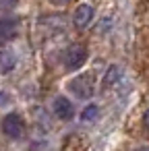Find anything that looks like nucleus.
<instances>
[{
    "mask_svg": "<svg viewBox=\"0 0 149 151\" xmlns=\"http://www.w3.org/2000/svg\"><path fill=\"white\" fill-rule=\"evenodd\" d=\"M2 132L11 139H21L25 134V120L21 114L17 112H11L2 118Z\"/></svg>",
    "mask_w": 149,
    "mask_h": 151,
    "instance_id": "f257e3e1",
    "label": "nucleus"
},
{
    "mask_svg": "<svg viewBox=\"0 0 149 151\" xmlns=\"http://www.w3.org/2000/svg\"><path fill=\"white\" fill-rule=\"evenodd\" d=\"M85 60H87V48H85V46L75 44V46H71V48L66 50V56H64L66 68L77 70V68H81V66L85 64Z\"/></svg>",
    "mask_w": 149,
    "mask_h": 151,
    "instance_id": "f03ea898",
    "label": "nucleus"
},
{
    "mask_svg": "<svg viewBox=\"0 0 149 151\" xmlns=\"http://www.w3.org/2000/svg\"><path fill=\"white\" fill-rule=\"evenodd\" d=\"M93 15H95L93 6L87 4V2H83V4H79V6L75 9V13H73V25H75L79 31H83V29L93 21Z\"/></svg>",
    "mask_w": 149,
    "mask_h": 151,
    "instance_id": "7ed1b4c3",
    "label": "nucleus"
},
{
    "mask_svg": "<svg viewBox=\"0 0 149 151\" xmlns=\"http://www.w3.org/2000/svg\"><path fill=\"white\" fill-rule=\"evenodd\" d=\"M68 91L79 99H89L93 95V83L89 81V77H77V79L71 81Z\"/></svg>",
    "mask_w": 149,
    "mask_h": 151,
    "instance_id": "20e7f679",
    "label": "nucleus"
},
{
    "mask_svg": "<svg viewBox=\"0 0 149 151\" xmlns=\"http://www.w3.org/2000/svg\"><path fill=\"white\" fill-rule=\"evenodd\" d=\"M54 114L60 120H71L73 114H75V108H73V104L66 97H56L54 99Z\"/></svg>",
    "mask_w": 149,
    "mask_h": 151,
    "instance_id": "39448f33",
    "label": "nucleus"
},
{
    "mask_svg": "<svg viewBox=\"0 0 149 151\" xmlns=\"http://www.w3.org/2000/svg\"><path fill=\"white\" fill-rule=\"evenodd\" d=\"M17 35V21L11 17L0 19V42H9Z\"/></svg>",
    "mask_w": 149,
    "mask_h": 151,
    "instance_id": "423d86ee",
    "label": "nucleus"
},
{
    "mask_svg": "<svg viewBox=\"0 0 149 151\" xmlns=\"http://www.w3.org/2000/svg\"><path fill=\"white\" fill-rule=\"evenodd\" d=\"M118 77H120V68H118V66H110V70H108L106 77H104V85H106V87H112V85L118 81Z\"/></svg>",
    "mask_w": 149,
    "mask_h": 151,
    "instance_id": "0eeeda50",
    "label": "nucleus"
},
{
    "mask_svg": "<svg viewBox=\"0 0 149 151\" xmlns=\"http://www.w3.org/2000/svg\"><path fill=\"white\" fill-rule=\"evenodd\" d=\"M97 112H99V108H97L95 104H89V106L83 110L81 120H83V122H91V120H95V118H97Z\"/></svg>",
    "mask_w": 149,
    "mask_h": 151,
    "instance_id": "6e6552de",
    "label": "nucleus"
},
{
    "mask_svg": "<svg viewBox=\"0 0 149 151\" xmlns=\"http://www.w3.org/2000/svg\"><path fill=\"white\" fill-rule=\"evenodd\" d=\"M17 2H0V11H4V9H15Z\"/></svg>",
    "mask_w": 149,
    "mask_h": 151,
    "instance_id": "1a4fd4ad",
    "label": "nucleus"
},
{
    "mask_svg": "<svg viewBox=\"0 0 149 151\" xmlns=\"http://www.w3.org/2000/svg\"><path fill=\"white\" fill-rule=\"evenodd\" d=\"M143 122H145V126H147V128H149V110H147V112H145V116H143Z\"/></svg>",
    "mask_w": 149,
    "mask_h": 151,
    "instance_id": "9d476101",
    "label": "nucleus"
}]
</instances>
